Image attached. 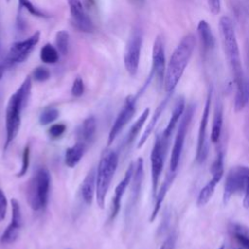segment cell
<instances>
[{
	"mask_svg": "<svg viewBox=\"0 0 249 249\" xmlns=\"http://www.w3.org/2000/svg\"><path fill=\"white\" fill-rule=\"evenodd\" d=\"M130 1H132L134 4H136V5H140V4H142L145 0H130Z\"/></svg>",
	"mask_w": 249,
	"mask_h": 249,
	"instance_id": "ee69618b",
	"label": "cell"
},
{
	"mask_svg": "<svg viewBox=\"0 0 249 249\" xmlns=\"http://www.w3.org/2000/svg\"><path fill=\"white\" fill-rule=\"evenodd\" d=\"M65 130H66V125L62 123H58L49 127L48 134L52 139H58L64 134Z\"/></svg>",
	"mask_w": 249,
	"mask_h": 249,
	"instance_id": "d590c367",
	"label": "cell"
},
{
	"mask_svg": "<svg viewBox=\"0 0 249 249\" xmlns=\"http://www.w3.org/2000/svg\"><path fill=\"white\" fill-rule=\"evenodd\" d=\"M40 58L44 63L54 64L59 59V53L55 47L51 44H46L41 48Z\"/></svg>",
	"mask_w": 249,
	"mask_h": 249,
	"instance_id": "f546056e",
	"label": "cell"
},
{
	"mask_svg": "<svg viewBox=\"0 0 249 249\" xmlns=\"http://www.w3.org/2000/svg\"><path fill=\"white\" fill-rule=\"evenodd\" d=\"M7 198L4 192L0 189V222L5 218L7 212Z\"/></svg>",
	"mask_w": 249,
	"mask_h": 249,
	"instance_id": "f35d334b",
	"label": "cell"
},
{
	"mask_svg": "<svg viewBox=\"0 0 249 249\" xmlns=\"http://www.w3.org/2000/svg\"><path fill=\"white\" fill-rule=\"evenodd\" d=\"M218 249H224V245H221V246H220Z\"/></svg>",
	"mask_w": 249,
	"mask_h": 249,
	"instance_id": "f6af8a7d",
	"label": "cell"
},
{
	"mask_svg": "<svg viewBox=\"0 0 249 249\" xmlns=\"http://www.w3.org/2000/svg\"><path fill=\"white\" fill-rule=\"evenodd\" d=\"M55 48L58 53L62 55H65L68 53L69 49V34L65 30H59L55 34Z\"/></svg>",
	"mask_w": 249,
	"mask_h": 249,
	"instance_id": "1f68e13d",
	"label": "cell"
},
{
	"mask_svg": "<svg viewBox=\"0 0 249 249\" xmlns=\"http://www.w3.org/2000/svg\"><path fill=\"white\" fill-rule=\"evenodd\" d=\"M165 51H164V43L162 38L159 35L157 36L154 45H153V52H152V71L147 81L145 87L149 84L150 80L153 77H156L160 83L163 82L164 74H165Z\"/></svg>",
	"mask_w": 249,
	"mask_h": 249,
	"instance_id": "5bb4252c",
	"label": "cell"
},
{
	"mask_svg": "<svg viewBox=\"0 0 249 249\" xmlns=\"http://www.w3.org/2000/svg\"><path fill=\"white\" fill-rule=\"evenodd\" d=\"M174 246H175V236L171 234L164 239L160 249H174Z\"/></svg>",
	"mask_w": 249,
	"mask_h": 249,
	"instance_id": "60d3db41",
	"label": "cell"
},
{
	"mask_svg": "<svg viewBox=\"0 0 249 249\" xmlns=\"http://www.w3.org/2000/svg\"><path fill=\"white\" fill-rule=\"evenodd\" d=\"M143 43L142 32L139 28L135 27L126 42L124 53V64L126 72L130 76H135L140 62L141 56V49Z\"/></svg>",
	"mask_w": 249,
	"mask_h": 249,
	"instance_id": "ba28073f",
	"label": "cell"
},
{
	"mask_svg": "<svg viewBox=\"0 0 249 249\" xmlns=\"http://www.w3.org/2000/svg\"><path fill=\"white\" fill-rule=\"evenodd\" d=\"M249 101V84L246 80L242 83L236 85L235 96H234V110L235 112H239L243 110Z\"/></svg>",
	"mask_w": 249,
	"mask_h": 249,
	"instance_id": "83f0119b",
	"label": "cell"
},
{
	"mask_svg": "<svg viewBox=\"0 0 249 249\" xmlns=\"http://www.w3.org/2000/svg\"><path fill=\"white\" fill-rule=\"evenodd\" d=\"M18 4L20 7L24 8L27 12H29V14H31L34 17L42 18H47L50 17L48 14L44 13L39 8L35 7L29 0H18Z\"/></svg>",
	"mask_w": 249,
	"mask_h": 249,
	"instance_id": "836d02e7",
	"label": "cell"
},
{
	"mask_svg": "<svg viewBox=\"0 0 249 249\" xmlns=\"http://www.w3.org/2000/svg\"><path fill=\"white\" fill-rule=\"evenodd\" d=\"M39 40L40 32L36 31L27 39L15 42L10 47L8 54L5 58V67H13L16 64L23 62L29 56L35 46L39 43Z\"/></svg>",
	"mask_w": 249,
	"mask_h": 249,
	"instance_id": "30bf717a",
	"label": "cell"
},
{
	"mask_svg": "<svg viewBox=\"0 0 249 249\" xmlns=\"http://www.w3.org/2000/svg\"><path fill=\"white\" fill-rule=\"evenodd\" d=\"M222 126H223V107L220 102H217L214 109L213 122H212L211 134H210V140L213 144H216L219 141L221 132H222Z\"/></svg>",
	"mask_w": 249,
	"mask_h": 249,
	"instance_id": "484cf974",
	"label": "cell"
},
{
	"mask_svg": "<svg viewBox=\"0 0 249 249\" xmlns=\"http://www.w3.org/2000/svg\"><path fill=\"white\" fill-rule=\"evenodd\" d=\"M150 115V109L149 108H146L142 113L141 115L138 117V119L134 122V124L131 125V127L129 128L126 136H125V139H124V147H128L130 146L133 141L135 140L136 136L138 135V133L140 132L141 128L143 127L144 124L146 123L148 117Z\"/></svg>",
	"mask_w": 249,
	"mask_h": 249,
	"instance_id": "4316f807",
	"label": "cell"
},
{
	"mask_svg": "<svg viewBox=\"0 0 249 249\" xmlns=\"http://www.w3.org/2000/svg\"><path fill=\"white\" fill-rule=\"evenodd\" d=\"M211 97H212V90L210 89L206 101L204 104L203 112L200 118L198 132H197V142H196V160L197 162L204 161L207 156V144H206V135H207V125L210 114V105H211Z\"/></svg>",
	"mask_w": 249,
	"mask_h": 249,
	"instance_id": "7c38bea8",
	"label": "cell"
},
{
	"mask_svg": "<svg viewBox=\"0 0 249 249\" xmlns=\"http://www.w3.org/2000/svg\"><path fill=\"white\" fill-rule=\"evenodd\" d=\"M67 3L69 6L70 18L73 26L82 32H92L94 29L93 22L84 10L81 0H67Z\"/></svg>",
	"mask_w": 249,
	"mask_h": 249,
	"instance_id": "9a60e30c",
	"label": "cell"
},
{
	"mask_svg": "<svg viewBox=\"0 0 249 249\" xmlns=\"http://www.w3.org/2000/svg\"><path fill=\"white\" fill-rule=\"evenodd\" d=\"M196 30H197V35L202 45L203 51L204 52L211 51L215 46V37L213 35L212 29L209 23L204 19L199 20V22L197 23Z\"/></svg>",
	"mask_w": 249,
	"mask_h": 249,
	"instance_id": "603a6c76",
	"label": "cell"
},
{
	"mask_svg": "<svg viewBox=\"0 0 249 249\" xmlns=\"http://www.w3.org/2000/svg\"><path fill=\"white\" fill-rule=\"evenodd\" d=\"M186 109V103H185V98L183 96H180L177 98L175 104H174V107H173V110H172V113H171V116H170V119L165 126V128L163 129V131L160 133L161 135V138L166 142L168 143V140H169V137L171 136L174 128L176 127V125L178 124L179 121L181 120L182 116H183V113Z\"/></svg>",
	"mask_w": 249,
	"mask_h": 249,
	"instance_id": "ac0fdd59",
	"label": "cell"
},
{
	"mask_svg": "<svg viewBox=\"0 0 249 249\" xmlns=\"http://www.w3.org/2000/svg\"><path fill=\"white\" fill-rule=\"evenodd\" d=\"M59 116V112L56 108L48 107L44 109L39 116V124L41 125H47L53 123Z\"/></svg>",
	"mask_w": 249,
	"mask_h": 249,
	"instance_id": "d6a6232c",
	"label": "cell"
},
{
	"mask_svg": "<svg viewBox=\"0 0 249 249\" xmlns=\"http://www.w3.org/2000/svg\"><path fill=\"white\" fill-rule=\"evenodd\" d=\"M119 163V155L113 150H107L103 153L96 171V202L100 208L104 207L105 197L110 188L112 179Z\"/></svg>",
	"mask_w": 249,
	"mask_h": 249,
	"instance_id": "277c9868",
	"label": "cell"
},
{
	"mask_svg": "<svg viewBox=\"0 0 249 249\" xmlns=\"http://www.w3.org/2000/svg\"><path fill=\"white\" fill-rule=\"evenodd\" d=\"M228 230L242 249H249V228L247 226L240 223H231Z\"/></svg>",
	"mask_w": 249,
	"mask_h": 249,
	"instance_id": "d4e9b609",
	"label": "cell"
},
{
	"mask_svg": "<svg viewBox=\"0 0 249 249\" xmlns=\"http://www.w3.org/2000/svg\"><path fill=\"white\" fill-rule=\"evenodd\" d=\"M12 218L11 223L8 225L6 230L0 236V242L2 244H11L14 243L19 234V231L22 225V217L21 211L18 201L16 198H12Z\"/></svg>",
	"mask_w": 249,
	"mask_h": 249,
	"instance_id": "2e32d148",
	"label": "cell"
},
{
	"mask_svg": "<svg viewBox=\"0 0 249 249\" xmlns=\"http://www.w3.org/2000/svg\"><path fill=\"white\" fill-rule=\"evenodd\" d=\"M96 190V171L94 168L90 169L86 175L82 186H81V196L84 202L90 205L93 200Z\"/></svg>",
	"mask_w": 249,
	"mask_h": 249,
	"instance_id": "44dd1931",
	"label": "cell"
},
{
	"mask_svg": "<svg viewBox=\"0 0 249 249\" xmlns=\"http://www.w3.org/2000/svg\"><path fill=\"white\" fill-rule=\"evenodd\" d=\"M168 143H166L160 134H157L154 142L153 149L151 151V181H152V195L153 197L156 196L158 192L159 183L160 179V175L163 169L164 158L167 149Z\"/></svg>",
	"mask_w": 249,
	"mask_h": 249,
	"instance_id": "9c48e42d",
	"label": "cell"
},
{
	"mask_svg": "<svg viewBox=\"0 0 249 249\" xmlns=\"http://www.w3.org/2000/svg\"><path fill=\"white\" fill-rule=\"evenodd\" d=\"M249 178V166L238 165L230 169L226 176L223 202L227 204L232 196L236 194H243Z\"/></svg>",
	"mask_w": 249,
	"mask_h": 249,
	"instance_id": "52a82bcc",
	"label": "cell"
},
{
	"mask_svg": "<svg viewBox=\"0 0 249 249\" xmlns=\"http://www.w3.org/2000/svg\"><path fill=\"white\" fill-rule=\"evenodd\" d=\"M217 182H215L214 180L210 179L199 191L197 197H196V205L198 207L204 206L205 204H207L209 202V200L211 199V197L214 195L215 192V188L217 186Z\"/></svg>",
	"mask_w": 249,
	"mask_h": 249,
	"instance_id": "f1b7e54d",
	"label": "cell"
},
{
	"mask_svg": "<svg viewBox=\"0 0 249 249\" xmlns=\"http://www.w3.org/2000/svg\"><path fill=\"white\" fill-rule=\"evenodd\" d=\"M219 29L227 61L231 68L235 85H238L245 79L242 72L240 53L235 30L231 19L228 16H223L220 18Z\"/></svg>",
	"mask_w": 249,
	"mask_h": 249,
	"instance_id": "3957f363",
	"label": "cell"
},
{
	"mask_svg": "<svg viewBox=\"0 0 249 249\" xmlns=\"http://www.w3.org/2000/svg\"><path fill=\"white\" fill-rule=\"evenodd\" d=\"M144 178V163L142 158H139L136 162H134V170L131 178V186H130V196L126 206L125 217L129 220L141 194V188Z\"/></svg>",
	"mask_w": 249,
	"mask_h": 249,
	"instance_id": "4fadbf2b",
	"label": "cell"
},
{
	"mask_svg": "<svg viewBox=\"0 0 249 249\" xmlns=\"http://www.w3.org/2000/svg\"><path fill=\"white\" fill-rule=\"evenodd\" d=\"M210 173L212 175V180H214L217 183L221 181L224 175V153L222 151H219L215 160H213L210 167Z\"/></svg>",
	"mask_w": 249,
	"mask_h": 249,
	"instance_id": "4dcf8cb0",
	"label": "cell"
},
{
	"mask_svg": "<svg viewBox=\"0 0 249 249\" xmlns=\"http://www.w3.org/2000/svg\"><path fill=\"white\" fill-rule=\"evenodd\" d=\"M86 149H87V145L80 141L75 143L73 146L67 148L64 154L65 164L70 168L75 167L82 160L86 152Z\"/></svg>",
	"mask_w": 249,
	"mask_h": 249,
	"instance_id": "cb8c5ba5",
	"label": "cell"
},
{
	"mask_svg": "<svg viewBox=\"0 0 249 249\" xmlns=\"http://www.w3.org/2000/svg\"><path fill=\"white\" fill-rule=\"evenodd\" d=\"M32 76L37 82H45L51 77V72L48 68L44 66H38L34 69Z\"/></svg>",
	"mask_w": 249,
	"mask_h": 249,
	"instance_id": "8d00e7d4",
	"label": "cell"
},
{
	"mask_svg": "<svg viewBox=\"0 0 249 249\" xmlns=\"http://www.w3.org/2000/svg\"><path fill=\"white\" fill-rule=\"evenodd\" d=\"M30 147L26 145L23 149L22 153V164L19 169V171L17 173V177H22L27 173L28 167H29V161H30Z\"/></svg>",
	"mask_w": 249,
	"mask_h": 249,
	"instance_id": "e575fe53",
	"label": "cell"
},
{
	"mask_svg": "<svg viewBox=\"0 0 249 249\" xmlns=\"http://www.w3.org/2000/svg\"><path fill=\"white\" fill-rule=\"evenodd\" d=\"M133 170H134V162H130L124 175V178L119 182V184L115 188V194H114V196L112 199V205H111V212L109 215V222L114 221L120 212L122 198L125 193L126 188L131 182Z\"/></svg>",
	"mask_w": 249,
	"mask_h": 249,
	"instance_id": "e0dca14e",
	"label": "cell"
},
{
	"mask_svg": "<svg viewBox=\"0 0 249 249\" xmlns=\"http://www.w3.org/2000/svg\"><path fill=\"white\" fill-rule=\"evenodd\" d=\"M170 96H171V93H167V95L165 96V98H164V99L158 105V107L156 108V110H155V112H154V114H153V116H152L150 122L148 123L146 128L144 129L143 134L141 135V137H140V139H139V141H138V144H137V148H138V149H140V148L146 143V141L148 140L149 136L152 134L154 128L156 127V125H157V124H158V122H159V120H160L161 114L163 113V111H164V109H165V107H166V105H167V103H168V100H169Z\"/></svg>",
	"mask_w": 249,
	"mask_h": 249,
	"instance_id": "ffe728a7",
	"label": "cell"
},
{
	"mask_svg": "<svg viewBox=\"0 0 249 249\" xmlns=\"http://www.w3.org/2000/svg\"><path fill=\"white\" fill-rule=\"evenodd\" d=\"M243 206L245 208H249V178L247 181L245 191L243 193Z\"/></svg>",
	"mask_w": 249,
	"mask_h": 249,
	"instance_id": "b9f144b4",
	"label": "cell"
},
{
	"mask_svg": "<svg viewBox=\"0 0 249 249\" xmlns=\"http://www.w3.org/2000/svg\"><path fill=\"white\" fill-rule=\"evenodd\" d=\"M31 89L32 80L30 76H27L19 88L10 96L8 100L6 107V138L4 143V151L9 148L19 131L21 112L27 105L31 93Z\"/></svg>",
	"mask_w": 249,
	"mask_h": 249,
	"instance_id": "6da1fadb",
	"label": "cell"
},
{
	"mask_svg": "<svg viewBox=\"0 0 249 249\" xmlns=\"http://www.w3.org/2000/svg\"><path fill=\"white\" fill-rule=\"evenodd\" d=\"M175 176H176V171L169 170L166 173L161 186L160 187V189L158 190V192L156 194V196L154 197L155 198V203H154V207H153L150 219H149L150 222H153L157 218V216H158V214L160 212V209L161 207L162 201H163V199H164V197H165L169 188L171 187V185H172V183H173V181L175 179Z\"/></svg>",
	"mask_w": 249,
	"mask_h": 249,
	"instance_id": "d6986e66",
	"label": "cell"
},
{
	"mask_svg": "<svg viewBox=\"0 0 249 249\" xmlns=\"http://www.w3.org/2000/svg\"><path fill=\"white\" fill-rule=\"evenodd\" d=\"M51 175L46 167H40L29 180L27 187V200L34 211L44 209L49 200Z\"/></svg>",
	"mask_w": 249,
	"mask_h": 249,
	"instance_id": "5b68a950",
	"label": "cell"
},
{
	"mask_svg": "<svg viewBox=\"0 0 249 249\" xmlns=\"http://www.w3.org/2000/svg\"><path fill=\"white\" fill-rule=\"evenodd\" d=\"M194 113H195V105L194 104L188 105L183 113L181 120L178 123V128L176 131V135L174 138V142H173V146L170 154L169 170L171 171H176L178 168L185 139H186V134H187L189 125L191 124L192 118L194 116Z\"/></svg>",
	"mask_w": 249,
	"mask_h": 249,
	"instance_id": "8992f818",
	"label": "cell"
},
{
	"mask_svg": "<svg viewBox=\"0 0 249 249\" xmlns=\"http://www.w3.org/2000/svg\"><path fill=\"white\" fill-rule=\"evenodd\" d=\"M196 39L194 34L185 35L173 51L165 69L163 86L167 93H172L182 78L193 55Z\"/></svg>",
	"mask_w": 249,
	"mask_h": 249,
	"instance_id": "7a4b0ae2",
	"label": "cell"
},
{
	"mask_svg": "<svg viewBox=\"0 0 249 249\" xmlns=\"http://www.w3.org/2000/svg\"><path fill=\"white\" fill-rule=\"evenodd\" d=\"M1 38H0V79L2 78L3 76V73H4V68H5V65H4V62L2 61V53H1Z\"/></svg>",
	"mask_w": 249,
	"mask_h": 249,
	"instance_id": "7bdbcfd3",
	"label": "cell"
},
{
	"mask_svg": "<svg viewBox=\"0 0 249 249\" xmlns=\"http://www.w3.org/2000/svg\"><path fill=\"white\" fill-rule=\"evenodd\" d=\"M7 1H10V0H7Z\"/></svg>",
	"mask_w": 249,
	"mask_h": 249,
	"instance_id": "7dc6e473",
	"label": "cell"
},
{
	"mask_svg": "<svg viewBox=\"0 0 249 249\" xmlns=\"http://www.w3.org/2000/svg\"><path fill=\"white\" fill-rule=\"evenodd\" d=\"M96 132V120L93 116H89L84 120L77 130L78 140L88 146L91 143Z\"/></svg>",
	"mask_w": 249,
	"mask_h": 249,
	"instance_id": "7402d4cb",
	"label": "cell"
},
{
	"mask_svg": "<svg viewBox=\"0 0 249 249\" xmlns=\"http://www.w3.org/2000/svg\"><path fill=\"white\" fill-rule=\"evenodd\" d=\"M136 100L137 97L134 95H128L124 99V105L122 109L120 110L111 129L108 135V140H107V145L110 146L118 134L123 130V128L130 122L132 117L135 114L136 111Z\"/></svg>",
	"mask_w": 249,
	"mask_h": 249,
	"instance_id": "8fae6325",
	"label": "cell"
},
{
	"mask_svg": "<svg viewBox=\"0 0 249 249\" xmlns=\"http://www.w3.org/2000/svg\"><path fill=\"white\" fill-rule=\"evenodd\" d=\"M85 91V85H84V81L81 77H77L71 87V94L74 97H80L83 95Z\"/></svg>",
	"mask_w": 249,
	"mask_h": 249,
	"instance_id": "74e56055",
	"label": "cell"
},
{
	"mask_svg": "<svg viewBox=\"0 0 249 249\" xmlns=\"http://www.w3.org/2000/svg\"><path fill=\"white\" fill-rule=\"evenodd\" d=\"M237 249H242V248H237Z\"/></svg>",
	"mask_w": 249,
	"mask_h": 249,
	"instance_id": "bcb514c9",
	"label": "cell"
},
{
	"mask_svg": "<svg viewBox=\"0 0 249 249\" xmlns=\"http://www.w3.org/2000/svg\"><path fill=\"white\" fill-rule=\"evenodd\" d=\"M209 11L212 15H218L221 11V0H207Z\"/></svg>",
	"mask_w": 249,
	"mask_h": 249,
	"instance_id": "ab89813d",
	"label": "cell"
}]
</instances>
